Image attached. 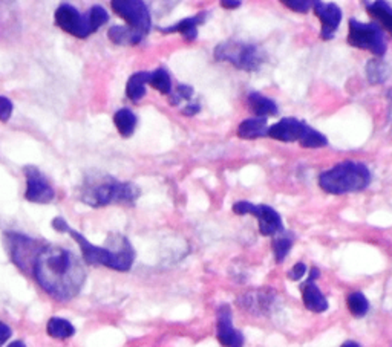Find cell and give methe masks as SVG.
<instances>
[{
  "mask_svg": "<svg viewBox=\"0 0 392 347\" xmlns=\"http://www.w3.org/2000/svg\"><path fill=\"white\" fill-rule=\"evenodd\" d=\"M37 285L57 301H70L80 294L86 271L77 255L62 246L44 245L33 266Z\"/></svg>",
  "mask_w": 392,
  "mask_h": 347,
  "instance_id": "6da1fadb",
  "label": "cell"
},
{
  "mask_svg": "<svg viewBox=\"0 0 392 347\" xmlns=\"http://www.w3.org/2000/svg\"><path fill=\"white\" fill-rule=\"evenodd\" d=\"M52 228L57 232H67L77 245L88 265L92 266H106L109 269L120 271V273H127L131 271L135 262V250L129 239L122 235H112L108 239L106 246H97L90 244L89 240L81 235V232L71 228L62 216H57L52 221Z\"/></svg>",
  "mask_w": 392,
  "mask_h": 347,
  "instance_id": "7a4b0ae2",
  "label": "cell"
},
{
  "mask_svg": "<svg viewBox=\"0 0 392 347\" xmlns=\"http://www.w3.org/2000/svg\"><path fill=\"white\" fill-rule=\"evenodd\" d=\"M140 194V188L135 184L98 173L85 179L80 190V201L89 207L100 208L111 203H133Z\"/></svg>",
  "mask_w": 392,
  "mask_h": 347,
  "instance_id": "3957f363",
  "label": "cell"
},
{
  "mask_svg": "<svg viewBox=\"0 0 392 347\" xmlns=\"http://www.w3.org/2000/svg\"><path fill=\"white\" fill-rule=\"evenodd\" d=\"M371 184V171L365 164L345 161L319 176V185L331 194H346L361 192Z\"/></svg>",
  "mask_w": 392,
  "mask_h": 347,
  "instance_id": "277c9868",
  "label": "cell"
},
{
  "mask_svg": "<svg viewBox=\"0 0 392 347\" xmlns=\"http://www.w3.org/2000/svg\"><path fill=\"white\" fill-rule=\"evenodd\" d=\"M56 25L77 39H88L90 34L98 31L103 25L108 24L109 12L101 5L90 6L86 14H81L74 5H58L54 14Z\"/></svg>",
  "mask_w": 392,
  "mask_h": 347,
  "instance_id": "5b68a950",
  "label": "cell"
},
{
  "mask_svg": "<svg viewBox=\"0 0 392 347\" xmlns=\"http://www.w3.org/2000/svg\"><path fill=\"white\" fill-rule=\"evenodd\" d=\"M213 56L220 62H229L238 69L243 71H258L263 63V52L252 43H244L238 40L222 42L216 46Z\"/></svg>",
  "mask_w": 392,
  "mask_h": 347,
  "instance_id": "8992f818",
  "label": "cell"
},
{
  "mask_svg": "<svg viewBox=\"0 0 392 347\" xmlns=\"http://www.w3.org/2000/svg\"><path fill=\"white\" fill-rule=\"evenodd\" d=\"M3 239L6 251H8L14 265L20 271H24V273L33 274V266L37 255L40 254L43 246L47 244L40 242L39 239H33L16 231H6Z\"/></svg>",
  "mask_w": 392,
  "mask_h": 347,
  "instance_id": "52a82bcc",
  "label": "cell"
},
{
  "mask_svg": "<svg viewBox=\"0 0 392 347\" xmlns=\"http://www.w3.org/2000/svg\"><path fill=\"white\" fill-rule=\"evenodd\" d=\"M348 43L354 48L369 51L377 57H382L388 48L384 33L379 25L361 24L356 19L350 20Z\"/></svg>",
  "mask_w": 392,
  "mask_h": 347,
  "instance_id": "ba28073f",
  "label": "cell"
},
{
  "mask_svg": "<svg viewBox=\"0 0 392 347\" xmlns=\"http://www.w3.org/2000/svg\"><path fill=\"white\" fill-rule=\"evenodd\" d=\"M120 17L127 22L132 31L146 37L152 28V20H150V11L147 5L141 0H114L111 3Z\"/></svg>",
  "mask_w": 392,
  "mask_h": 347,
  "instance_id": "9c48e42d",
  "label": "cell"
},
{
  "mask_svg": "<svg viewBox=\"0 0 392 347\" xmlns=\"http://www.w3.org/2000/svg\"><path fill=\"white\" fill-rule=\"evenodd\" d=\"M233 211L236 214H253L259 222V232L262 236H276L284 232L282 219L276 210L268 205H254L248 201H239L233 203Z\"/></svg>",
  "mask_w": 392,
  "mask_h": 347,
  "instance_id": "30bf717a",
  "label": "cell"
},
{
  "mask_svg": "<svg viewBox=\"0 0 392 347\" xmlns=\"http://www.w3.org/2000/svg\"><path fill=\"white\" fill-rule=\"evenodd\" d=\"M25 178H26V190H25V199L33 203H49L54 201L56 192L52 185L49 184L48 178L43 173L34 167V165H26L24 169Z\"/></svg>",
  "mask_w": 392,
  "mask_h": 347,
  "instance_id": "8fae6325",
  "label": "cell"
},
{
  "mask_svg": "<svg viewBox=\"0 0 392 347\" xmlns=\"http://www.w3.org/2000/svg\"><path fill=\"white\" fill-rule=\"evenodd\" d=\"M216 337L224 347H244V335L233 326L229 305H221L216 311Z\"/></svg>",
  "mask_w": 392,
  "mask_h": 347,
  "instance_id": "7c38bea8",
  "label": "cell"
},
{
  "mask_svg": "<svg viewBox=\"0 0 392 347\" xmlns=\"http://www.w3.org/2000/svg\"><path fill=\"white\" fill-rule=\"evenodd\" d=\"M311 8L320 20V37L323 40H331L334 37L336 29L341 25L342 10L336 3H323L318 2V0L313 2Z\"/></svg>",
  "mask_w": 392,
  "mask_h": 347,
  "instance_id": "4fadbf2b",
  "label": "cell"
},
{
  "mask_svg": "<svg viewBox=\"0 0 392 347\" xmlns=\"http://www.w3.org/2000/svg\"><path fill=\"white\" fill-rule=\"evenodd\" d=\"M307 124L297 118H282L281 121L268 127V137L281 142L300 141Z\"/></svg>",
  "mask_w": 392,
  "mask_h": 347,
  "instance_id": "5bb4252c",
  "label": "cell"
},
{
  "mask_svg": "<svg viewBox=\"0 0 392 347\" xmlns=\"http://www.w3.org/2000/svg\"><path fill=\"white\" fill-rule=\"evenodd\" d=\"M300 291H302V300L308 311L316 314L328 311V300L319 289V286L316 285V280H310V278H308V280L300 286Z\"/></svg>",
  "mask_w": 392,
  "mask_h": 347,
  "instance_id": "9a60e30c",
  "label": "cell"
},
{
  "mask_svg": "<svg viewBox=\"0 0 392 347\" xmlns=\"http://www.w3.org/2000/svg\"><path fill=\"white\" fill-rule=\"evenodd\" d=\"M201 24H204V14H198V16H195V17L183 19L173 26L161 28L160 31H163L164 34L179 33L187 42H195L196 37H198V25Z\"/></svg>",
  "mask_w": 392,
  "mask_h": 347,
  "instance_id": "2e32d148",
  "label": "cell"
},
{
  "mask_svg": "<svg viewBox=\"0 0 392 347\" xmlns=\"http://www.w3.org/2000/svg\"><path fill=\"white\" fill-rule=\"evenodd\" d=\"M238 137L243 139H258L262 137H268L267 118L254 117L245 119L238 127Z\"/></svg>",
  "mask_w": 392,
  "mask_h": 347,
  "instance_id": "e0dca14e",
  "label": "cell"
},
{
  "mask_svg": "<svg viewBox=\"0 0 392 347\" xmlns=\"http://www.w3.org/2000/svg\"><path fill=\"white\" fill-rule=\"evenodd\" d=\"M150 72L141 71L131 75V78L127 80L126 85V95L131 101L138 103L146 95V85H149Z\"/></svg>",
  "mask_w": 392,
  "mask_h": 347,
  "instance_id": "ac0fdd59",
  "label": "cell"
},
{
  "mask_svg": "<svg viewBox=\"0 0 392 347\" xmlns=\"http://www.w3.org/2000/svg\"><path fill=\"white\" fill-rule=\"evenodd\" d=\"M114 124L117 127L118 133L122 135L123 138H129L133 135L135 129H137L138 118L131 109H120L115 112L114 115Z\"/></svg>",
  "mask_w": 392,
  "mask_h": 347,
  "instance_id": "d6986e66",
  "label": "cell"
},
{
  "mask_svg": "<svg viewBox=\"0 0 392 347\" xmlns=\"http://www.w3.org/2000/svg\"><path fill=\"white\" fill-rule=\"evenodd\" d=\"M248 105H250V109L254 112L256 117L267 118V117H273L277 113L276 103L259 92H252L248 95Z\"/></svg>",
  "mask_w": 392,
  "mask_h": 347,
  "instance_id": "ffe728a7",
  "label": "cell"
},
{
  "mask_svg": "<svg viewBox=\"0 0 392 347\" xmlns=\"http://www.w3.org/2000/svg\"><path fill=\"white\" fill-rule=\"evenodd\" d=\"M273 301V294H267V291H256L250 292L243 297L240 303L250 312H263Z\"/></svg>",
  "mask_w": 392,
  "mask_h": 347,
  "instance_id": "44dd1931",
  "label": "cell"
},
{
  "mask_svg": "<svg viewBox=\"0 0 392 347\" xmlns=\"http://www.w3.org/2000/svg\"><path fill=\"white\" fill-rule=\"evenodd\" d=\"M366 11L373 19L379 20L383 28L392 34V8L386 2H366Z\"/></svg>",
  "mask_w": 392,
  "mask_h": 347,
  "instance_id": "7402d4cb",
  "label": "cell"
},
{
  "mask_svg": "<svg viewBox=\"0 0 392 347\" xmlns=\"http://www.w3.org/2000/svg\"><path fill=\"white\" fill-rule=\"evenodd\" d=\"M108 37L112 43L115 44H138L145 37L137 34L129 26H112L108 31Z\"/></svg>",
  "mask_w": 392,
  "mask_h": 347,
  "instance_id": "603a6c76",
  "label": "cell"
},
{
  "mask_svg": "<svg viewBox=\"0 0 392 347\" xmlns=\"http://www.w3.org/2000/svg\"><path fill=\"white\" fill-rule=\"evenodd\" d=\"M48 335L56 339H67L75 335V328L71 321L60 316H52L47 324Z\"/></svg>",
  "mask_w": 392,
  "mask_h": 347,
  "instance_id": "cb8c5ba5",
  "label": "cell"
},
{
  "mask_svg": "<svg viewBox=\"0 0 392 347\" xmlns=\"http://www.w3.org/2000/svg\"><path fill=\"white\" fill-rule=\"evenodd\" d=\"M149 85L163 95L172 94V78L164 67H158L154 72H150Z\"/></svg>",
  "mask_w": 392,
  "mask_h": 347,
  "instance_id": "d4e9b609",
  "label": "cell"
},
{
  "mask_svg": "<svg viewBox=\"0 0 392 347\" xmlns=\"http://www.w3.org/2000/svg\"><path fill=\"white\" fill-rule=\"evenodd\" d=\"M346 306H348V311L356 316V319H361L365 316L369 311V301L361 292H352L346 297Z\"/></svg>",
  "mask_w": 392,
  "mask_h": 347,
  "instance_id": "484cf974",
  "label": "cell"
},
{
  "mask_svg": "<svg viewBox=\"0 0 392 347\" xmlns=\"http://www.w3.org/2000/svg\"><path fill=\"white\" fill-rule=\"evenodd\" d=\"M299 144L305 147V149H320L328 146V138L325 135H322L320 132H318L313 127L307 126L305 130L302 133V138H300Z\"/></svg>",
  "mask_w": 392,
  "mask_h": 347,
  "instance_id": "4316f807",
  "label": "cell"
},
{
  "mask_svg": "<svg viewBox=\"0 0 392 347\" xmlns=\"http://www.w3.org/2000/svg\"><path fill=\"white\" fill-rule=\"evenodd\" d=\"M366 75L373 85H379L389 77V67L380 60H371L366 66Z\"/></svg>",
  "mask_w": 392,
  "mask_h": 347,
  "instance_id": "83f0119b",
  "label": "cell"
},
{
  "mask_svg": "<svg viewBox=\"0 0 392 347\" xmlns=\"http://www.w3.org/2000/svg\"><path fill=\"white\" fill-rule=\"evenodd\" d=\"M294 244L293 236L284 235L279 236L273 240V253H275V259L277 263H282L285 260L286 255H288L291 246Z\"/></svg>",
  "mask_w": 392,
  "mask_h": 347,
  "instance_id": "f1b7e54d",
  "label": "cell"
},
{
  "mask_svg": "<svg viewBox=\"0 0 392 347\" xmlns=\"http://www.w3.org/2000/svg\"><path fill=\"white\" fill-rule=\"evenodd\" d=\"M193 96V87L188 86V85H179L175 92H172L169 95V103L172 105H178L183 100H190Z\"/></svg>",
  "mask_w": 392,
  "mask_h": 347,
  "instance_id": "f546056e",
  "label": "cell"
},
{
  "mask_svg": "<svg viewBox=\"0 0 392 347\" xmlns=\"http://www.w3.org/2000/svg\"><path fill=\"white\" fill-rule=\"evenodd\" d=\"M13 101L6 96H0V121L8 123L10 118L13 115Z\"/></svg>",
  "mask_w": 392,
  "mask_h": 347,
  "instance_id": "4dcf8cb0",
  "label": "cell"
},
{
  "mask_svg": "<svg viewBox=\"0 0 392 347\" xmlns=\"http://www.w3.org/2000/svg\"><path fill=\"white\" fill-rule=\"evenodd\" d=\"M282 3L296 12H308L313 6V2L308 0H282Z\"/></svg>",
  "mask_w": 392,
  "mask_h": 347,
  "instance_id": "1f68e13d",
  "label": "cell"
},
{
  "mask_svg": "<svg viewBox=\"0 0 392 347\" xmlns=\"http://www.w3.org/2000/svg\"><path fill=\"white\" fill-rule=\"evenodd\" d=\"M305 273H307V266H305V263H302V262H297L296 265H294V266L290 269L288 277L291 278V280L297 282V280H300V278H302V277L305 276Z\"/></svg>",
  "mask_w": 392,
  "mask_h": 347,
  "instance_id": "d6a6232c",
  "label": "cell"
},
{
  "mask_svg": "<svg viewBox=\"0 0 392 347\" xmlns=\"http://www.w3.org/2000/svg\"><path fill=\"white\" fill-rule=\"evenodd\" d=\"M11 335H13L11 328L6 323L0 321V347H2L6 341H8V339L11 338Z\"/></svg>",
  "mask_w": 392,
  "mask_h": 347,
  "instance_id": "836d02e7",
  "label": "cell"
},
{
  "mask_svg": "<svg viewBox=\"0 0 392 347\" xmlns=\"http://www.w3.org/2000/svg\"><path fill=\"white\" fill-rule=\"evenodd\" d=\"M201 105L199 104H187L186 108L183 109V115L186 117H195L196 113H199Z\"/></svg>",
  "mask_w": 392,
  "mask_h": 347,
  "instance_id": "e575fe53",
  "label": "cell"
},
{
  "mask_svg": "<svg viewBox=\"0 0 392 347\" xmlns=\"http://www.w3.org/2000/svg\"><path fill=\"white\" fill-rule=\"evenodd\" d=\"M240 5H243L240 0H222L221 2V6H224L225 10H236Z\"/></svg>",
  "mask_w": 392,
  "mask_h": 347,
  "instance_id": "d590c367",
  "label": "cell"
},
{
  "mask_svg": "<svg viewBox=\"0 0 392 347\" xmlns=\"http://www.w3.org/2000/svg\"><path fill=\"white\" fill-rule=\"evenodd\" d=\"M8 347H26V344L24 341H20V339H17V341H13L11 344H8Z\"/></svg>",
  "mask_w": 392,
  "mask_h": 347,
  "instance_id": "8d00e7d4",
  "label": "cell"
},
{
  "mask_svg": "<svg viewBox=\"0 0 392 347\" xmlns=\"http://www.w3.org/2000/svg\"><path fill=\"white\" fill-rule=\"evenodd\" d=\"M341 347H361V346L359 343H356V341H346Z\"/></svg>",
  "mask_w": 392,
  "mask_h": 347,
  "instance_id": "74e56055",
  "label": "cell"
}]
</instances>
